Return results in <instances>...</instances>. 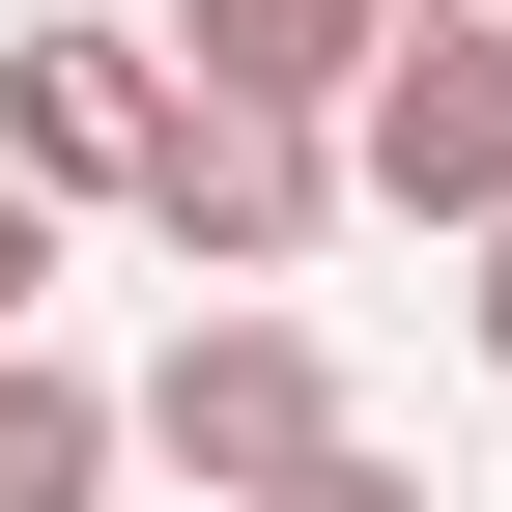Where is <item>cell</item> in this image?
Instances as JSON below:
<instances>
[{
    "label": "cell",
    "mask_w": 512,
    "mask_h": 512,
    "mask_svg": "<svg viewBox=\"0 0 512 512\" xmlns=\"http://www.w3.org/2000/svg\"><path fill=\"white\" fill-rule=\"evenodd\" d=\"M342 171L399 228H512V0H399V57H370V114H342Z\"/></svg>",
    "instance_id": "6da1fadb"
},
{
    "label": "cell",
    "mask_w": 512,
    "mask_h": 512,
    "mask_svg": "<svg viewBox=\"0 0 512 512\" xmlns=\"http://www.w3.org/2000/svg\"><path fill=\"white\" fill-rule=\"evenodd\" d=\"M143 228L200 256V285H285V256L342 228V114H256V86H171V143H143Z\"/></svg>",
    "instance_id": "7a4b0ae2"
},
{
    "label": "cell",
    "mask_w": 512,
    "mask_h": 512,
    "mask_svg": "<svg viewBox=\"0 0 512 512\" xmlns=\"http://www.w3.org/2000/svg\"><path fill=\"white\" fill-rule=\"evenodd\" d=\"M143 456H171V484H228V512H285L313 456H342V370H313V313H200V342L143 370Z\"/></svg>",
    "instance_id": "3957f363"
},
{
    "label": "cell",
    "mask_w": 512,
    "mask_h": 512,
    "mask_svg": "<svg viewBox=\"0 0 512 512\" xmlns=\"http://www.w3.org/2000/svg\"><path fill=\"white\" fill-rule=\"evenodd\" d=\"M143 143H171V57L143 29H0V171H29V200H143Z\"/></svg>",
    "instance_id": "277c9868"
},
{
    "label": "cell",
    "mask_w": 512,
    "mask_h": 512,
    "mask_svg": "<svg viewBox=\"0 0 512 512\" xmlns=\"http://www.w3.org/2000/svg\"><path fill=\"white\" fill-rule=\"evenodd\" d=\"M399 0H171V86H256V114H370Z\"/></svg>",
    "instance_id": "5b68a950"
},
{
    "label": "cell",
    "mask_w": 512,
    "mask_h": 512,
    "mask_svg": "<svg viewBox=\"0 0 512 512\" xmlns=\"http://www.w3.org/2000/svg\"><path fill=\"white\" fill-rule=\"evenodd\" d=\"M114 427H143V399H86V370L0 342V512H86V484H114Z\"/></svg>",
    "instance_id": "8992f818"
},
{
    "label": "cell",
    "mask_w": 512,
    "mask_h": 512,
    "mask_svg": "<svg viewBox=\"0 0 512 512\" xmlns=\"http://www.w3.org/2000/svg\"><path fill=\"white\" fill-rule=\"evenodd\" d=\"M29 285H57V200H29V171H0V342H29Z\"/></svg>",
    "instance_id": "52a82bcc"
},
{
    "label": "cell",
    "mask_w": 512,
    "mask_h": 512,
    "mask_svg": "<svg viewBox=\"0 0 512 512\" xmlns=\"http://www.w3.org/2000/svg\"><path fill=\"white\" fill-rule=\"evenodd\" d=\"M285 512H427V484H399V456H370V427H342V456H313V484H285Z\"/></svg>",
    "instance_id": "ba28073f"
},
{
    "label": "cell",
    "mask_w": 512,
    "mask_h": 512,
    "mask_svg": "<svg viewBox=\"0 0 512 512\" xmlns=\"http://www.w3.org/2000/svg\"><path fill=\"white\" fill-rule=\"evenodd\" d=\"M484 370H512V228H484Z\"/></svg>",
    "instance_id": "9c48e42d"
}]
</instances>
